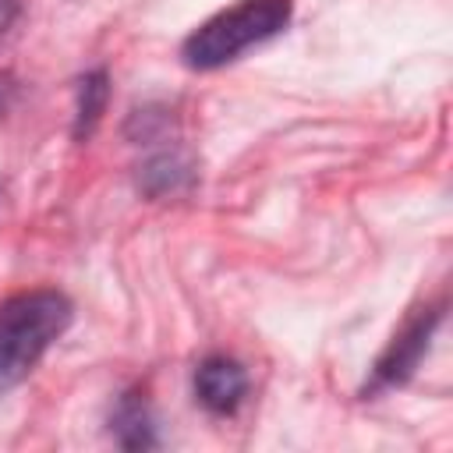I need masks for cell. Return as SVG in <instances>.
Returning <instances> with one entry per match:
<instances>
[{
  "mask_svg": "<svg viewBox=\"0 0 453 453\" xmlns=\"http://www.w3.org/2000/svg\"><path fill=\"white\" fill-rule=\"evenodd\" d=\"M21 14V0H0V35L18 21Z\"/></svg>",
  "mask_w": 453,
  "mask_h": 453,
  "instance_id": "cell-8",
  "label": "cell"
},
{
  "mask_svg": "<svg viewBox=\"0 0 453 453\" xmlns=\"http://www.w3.org/2000/svg\"><path fill=\"white\" fill-rule=\"evenodd\" d=\"M142 177H145V191L149 195H166V191H177V188H184L191 180V166H188L184 156L163 152L142 170Z\"/></svg>",
  "mask_w": 453,
  "mask_h": 453,
  "instance_id": "cell-7",
  "label": "cell"
},
{
  "mask_svg": "<svg viewBox=\"0 0 453 453\" xmlns=\"http://www.w3.org/2000/svg\"><path fill=\"white\" fill-rule=\"evenodd\" d=\"M106 99H110L106 71H92L78 81V106H74V138L78 142H85L96 131V124L106 110Z\"/></svg>",
  "mask_w": 453,
  "mask_h": 453,
  "instance_id": "cell-6",
  "label": "cell"
},
{
  "mask_svg": "<svg viewBox=\"0 0 453 453\" xmlns=\"http://www.w3.org/2000/svg\"><path fill=\"white\" fill-rule=\"evenodd\" d=\"M113 432H117V442L127 446V449H149V446H156V421H152L149 403L138 393H127L117 403V411H113Z\"/></svg>",
  "mask_w": 453,
  "mask_h": 453,
  "instance_id": "cell-5",
  "label": "cell"
},
{
  "mask_svg": "<svg viewBox=\"0 0 453 453\" xmlns=\"http://www.w3.org/2000/svg\"><path fill=\"white\" fill-rule=\"evenodd\" d=\"M71 319V301L50 287L14 294L0 304V396L28 379L42 354L67 333Z\"/></svg>",
  "mask_w": 453,
  "mask_h": 453,
  "instance_id": "cell-1",
  "label": "cell"
},
{
  "mask_svg": "<svg viewBox=\"0 0 453 453\" xmlns=\"http://www.w3.org/2000/svg\"><path fill=\"white\" fill-rule=\"evenodd\" d=\"M290 0H237L234 7L202 21L180 46V57L195 71H216L251 46L269 42L290 25Z\"/></svg>",
  "mask_w": 453,
  "mask_h": 453,
  "instance_id": "cell-2",
  "label": "cell"
},
{
  "mask_svg": "<svg viewBox=\"0 0 453 453\" xmlns=\"http://www.w3.org/2000/svg\"><path fill=\"white\" fill-rule=\"evenodd\" d=\"M435 326H439V311L425 308L421 315H414V319L393 336L389 350L379 357V365H375V386H372V389H379V386H400V382L418 368L421 354L428 350V340H432Z\"/></svg>",
  "mask_w": 453,
  "mask_h": 453,
  "instance_id": "cell-3",
  "label": "cell"
},
{
  "mask_svg": "<svg viewBox=\"0 0 453 453\" xmlns=\"http://www.w3.org/2000/svg\"><path fill=\"white\" fill-rule=\"evenodd\" d=\"M248 393V372L223 354L205 357L195 368V396L212 414H234Z\"/></svg>",
  "mask_w": 453,
  "mask_h": 453,
  "instance_id": "cell-4",
  "label": "cell"
}]
</instances>
